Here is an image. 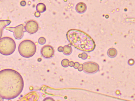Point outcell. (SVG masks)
I'll list each match as a JSON object with an SVG mask.
<instances>
[{
    "label": "cell",
    "mask_w": 135,
    "mask_h": 101,
    "mask_svg": "<svg viewBox=\"0 0 135 101\" xmlns=\"http://www.w3.org/2000/svg\"><path fill=\"white\" fill-rule=\"evenodd\" d=\"M11 22L9 20H1L0 21V39L3 34V30L7 26L10 24Z\"/></svg>",
    "instance_id": "10"
},
{
    "label": "cell",
    "mask_w": 135,
    "mask_h": 101,
    "mask_svg": "<svg viewBox=\"0 0 135 101\" xmlns=\"http://www.w3.org/2000/svg\"><path fill=\"white\" fill-rule=\"evenodd\" d=\"M58 51H59V52H63V47L62 46H59L58 49Z\"/></svg>",
    "instance_id": "21"
},
{
    "label": "cell",
    "mask_w": 135,
    "mask_h": 101,
    "mask_svg": "<svg viewBox=\"0 0 135 101\" xmlns=\"http://www.w3.org/2000/svg\"><path fill=\"white\" fill-rule=\"evenodd\" d=\"M40 15H41L40 13L39 12H36L35 13H34V15H35V16L36 17H40Z\"/></svg>",
    "instance_id": "19"
},
{
    "label": "cell",
    "mask_w": 135,
    "mask_h": 101,
    "mask_svg": "<svg viewBox=\"0 0 135 101\" xmlns=\"http://www.w3.org/2000/svg\"><path fill=\"white\" fill-rule=\"evenodd\" d=\"M26 3L25 1H23L22 2H21V6H24L26 5Z\"/></svg>",
    "instance_id": "23"
},
{
    "label": "cell",
    "mask_w": 135,
    "mask_h": 101,
    "mask_svg": "<svg viewBox=\"0 0 135 101\" xmlns=\"http://www.w3.org/2000/svg\"><path fill=\"white\" fill-rule=\"evenodd\" d=\"M83 71L85 73L92 74L96 73L99 70V65L95 62L88 61L82 64Z\"/></svg>",
    "instance_id": "5"
},
{
    "label": "cell",
    "mask_w": 135,
    "mask_h": 101,
    "mask_svg": "<svg viewBox=\"0 0 135 101\" xmlns=\"http://www.w3.org/2000/svg\"><path fill=\"white\" fill-rule=\"evenodd\" d=\"M87 10V5L85 3L80 2L76 5L75 10L77 13L80 14L84 13Z\"/></svg>",
    "instance_id": "9"
},
{
    "label": "cell",
    "mask_w": 135,
    "mask_h": 101,
    "mask_svg": "<svg viewBox=\"0 0 135 101\" xmlns=\"http://www.w3.org/2000/svg\"><path fill=\"white\" fill-rule=\"evenodd\" d=\"M69 63L70 61L68 59L66 58L63 59L61 62V66L64 68H67L69 66Z\"/></svg>",
    "instance_id": "14"
},
{
    "label": "cell",
    "mask_w": 135,
    "mask_h": 101,
    "mask_svg": "<svg viewBox=\"0 0 135 101\" xmlns=\"http://www.w3.org/2000/svg\"><path fill=\"white\" fill-rule=\"evenodd\" d=\"M66 36L71 45L81 51L92 52L96 48L95 42L91 37L80 30H69L66 33Z\"/></svg>",
    "instance_id": "2"
},
{
    "label": "cell",
    "mask_w": 135,
    "mask_h": 101,
    "mask_svg": "<svg viewBox=\"0 0 135 101\" xmlns=\"http://www.w3.org/2000/svg\"><path fill=\"white\" fill-rule=\"evenodd\" d=\"M36 10L37 12L40 13H43L46 10V6L43 3H39L36 6Z\"/></svg>",
    "instance_id": "11"
},
{
    "label": "cell",
    "mask_w": 135,
    "mask_h": 101,
    "mask_svg": "<svg viewBox=\"0 0 135 101\" xmlns=\"http://www.w3.org/2000/svg\"><path fill=\"white\" fill-rule=\"evenodd\" d=\"M80 63H78V62H76L75 63H74V66H73V68H74V69H78L79 68V66H80Z\"/></svg>",
    "instance_id": "18"
},
{
    "label": "cell",
    "mask_w": 135,
    "mask_h": 101,
    "mask_svg": "<svg viewBox=\"0 0 135 101\" xmlns=\"http://www.w3.org/2000/svg\"><path fill=\"white\" fill-rule=\"evenodd\" d=\"M78 70L79 72H82V71H83V69L82 64H80V66H79L78 69Z\"/></svg>",
    "instance_id": "20"
},
{
    "label": "cell",
    "mask_w": 135,
    "mask_h": 101,
    "mask_svg": "<svg viewBox=\"0 0 135 101\" xmlns=\"http://www.w3.org/2000/svg\"><path fill=\"white\" fill-rule=\"evenodd\" d=\"M46 38L44 37H40L38 39V42L39 44L40 45H41L45 44H46Z\"/></svg>",
    "instance_id": "16"
},
{
    "label": "cell",
    "mask_w": 135,
    "mask_h": 101,
    "mask_svg": "<svg viewBox=\"0 0 135 101\" xmlns=\"http://www.w3.org/2000/svg\"><path fill=\"white\" fill-rule=\"evenodd\" d=\"M16 49L14 40L9 37H4L0 39V53L8 56L13 53Z\"/></svg>",
    "instance_id": "4"
},
{
    "label": "cell",
    "mask_w": 135,
    "mask_h": 101,
    "mask_svg": "<svg viewBox=\"0 0 135 101\" xmlns=\"http://www.w3.org/2000/svg\"><path fill=\"white\" fill-rule=\"evenodd\" d=\"M24 86L23 78L17 71L11 69L0 71V97L5 99L17 97Z\"/></svg>",
    "instance_id": "1"
},
{
    "label": "cell",
    "mask_w": 135,
    "mask_h": 101,
    "mask_svg": "<svg viewBox=\"0 0 135 101\" xmlns=\"http://www.w3.org/2000/svg\"><path fill=\"white\" fill-rule=\"evenodd\" d=\"M87 54L85 52H83V53H82V54H80L78 55V57L80 58H82V60H86L87 58H88Z\"/></svg>",
    "instance_id": "15"
},
{
    "label": "cell",
    "mask_w": 135,
    "mask_h": 101,
    "mask_svg": "<svg viewBox=\"0 0 135 101\" xmlns=\"http://www.w3.org/2000/svg\"><path fill=\"white\" fill-rule=\"evenodd\" d=\"M72 52V48L69 45H67L63 47V53L65 55L68 56L71 55Z\"/></svg>",
    "instance_id": "12"
},
{
    "label": "cell",
    "mask_w": 135,
    "mask_h": 101,
    "mask_svg": "<svg viewBox=\"0 0 135 101\" xmlns=\"http://www.w3.org/2000/svg\"><path fill=\"white\" fill-rule=\"evenodd\" d=\"M107 55L111 58L115 57L117 55V51L115 49L111 48L109 49L107 52Z\"/></svg>",
    "instance_id": "13"
},
{
    "label": "cell",
    "mask_w": 135,
    "mask_h": 101,
    "mask_svg": "<svg viewBox=\"0 0 135 101\" xmlns=\"http://www.w3.org/2000/svg\"><path fill=\"white\" fill-rule=\"evenodd\" d=\"M42 101H55V100L52 97H48L44 99Z\"/></svg>",
    "instance_id": "17"
},
{
    "label": "cell",
    "mask_w": 135,
    "mask_h": 101,
    "mask_svg": "<svg viewBox=\"0 0 135 101\" xmlns=\"http://www.w3.org/2000/svg\"><path fill=\"white\" fill-rule=\"evenodd\" d=\"M74 65V63L73 61H70L69 63V66L70 67H73Z\"/></svg>",
    "instance_id": "22"
},
{
    "label": "cell",
    "mask_w": 135,
    "mask_h": 101,
    "mask_svg": "<svg viewBox=\"0 0 135 101\" xmlns=\"http://www.w3.org/2000/svg\"><path fill=\"white\" fill-rule=\"evenodd\" d=\"M40 53L42 56L46 59H49L53 57L55 53L54 48L50 45H46L42 47Z\"/></svg>",
    "instance_id": "8"
},
{
    "label": "cell",
    "mask_w": 135,
    "mask_h": 101,
    "mask_svg": "<svg viewBox=\"0 0 135 101\" xmlns=\"http://www.w3.org/2000/svg\"><path fill=\"white\" fill-rule=\"evenodd\" d=\"M24 27L23 25H20L15 27H7L6 28L7 30L13 32L14 33V36L16 39H20L22 38L24 33Z\"/></svg>",
    "instance_id": "6"
},
{
    "label": "cell",
    "mask_w": 135,
    "mask_h": 101,
    "mask_svg": "<svg viewBox=\"0 0 135 101\" xmlns=\"http://www.w3.org/2000/svg\"></svg>",
    "instance_id": "24"
},
{
    "label": "cell",
    "mask_w": 135,
    "mask_h": 101,
    "mask_svg": "<svg viewBox=\"0 0 135 101\" xmlns=\"http://www.w3.org/2000/svg\"></svg>",
    "instance_id": "25"
},
{
    "label": "cell",
    "mask_w": 135,
    "mask_h": 101,
    "mask_svg": "<svg viewBox=\"0 0 135 101\" xmlns=\"http://www.w3.org/2000/svg\"><path fill=\"white\" fill-rule=\"evenodd\" d=\"M25 29L26 32L30 34H34L38 30V23L34 20H31L27 22Z\"/></svg>",
    "instance_id": "7"
},
{
    "label": "cell",
    "mask_w": 135,
    "mask_h": 101,
    "mask_svg": "<svg viewBox=\"0 0 135 101\" xmlns=\"http://www.w3.org/2000/svg\"><path fill=\"white\" fill-rule=\"evenodd\" d=\"M18 51L23 57L30 58L35 55L36 51V46L32 40L25 39L19 44Z\"/></svg>",
    "instance_id": "3"
}]
</instances>
